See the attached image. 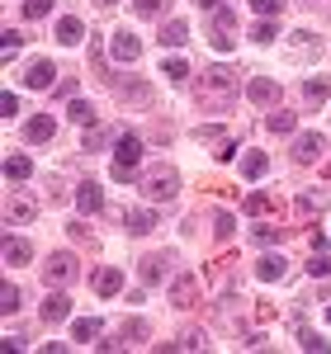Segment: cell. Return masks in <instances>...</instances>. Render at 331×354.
Returning a JSON list of instances; mask_svg holds the SVG:
<instances>
[{
  "instance_id": "6da1fadb",
  "label": "cell",
  "mask_w": 331,
  "mask_h": 354,
  "mask_svg": "<svg viewBox=\"0 0 331 354\" xmlns=\"http://www.w3.org/2000/svg\"><path fill=\"white\" fill-rule=\"evenodd\" d=\"M237 90H242V81H237L227 66H208V71H204V81H199V104L227 109V104L237 100Z\"/></svg>"
},
{
  "instance_id": "7a4b0ae2",
  "label": "cell",
  "mask_w": 331,
  "mask_h": 354,
  "mask_svg": "<svg viewBox=\"0 0 331 354\" xmlns=\"http://www.w3.org/2000/svg\"><path fill=\"white\" fill-rule=\"evenodd\" d=\"M138 161H142V137L138 133H118L114 137V180L118 185H128L133 175H138Z\"/></svg>"
},
{
  "instance_id": "3957f363",
  "label": "cell",
  "mask_w": 331,
  "mask_h": 354,
  "mask_svg": "<svg viewBox=\"0 0 331 354\" xmlns=\"http://www.w3.org/2000/svg\"><path fill=\"white\" fill-rule=\"evenodd\" d=\"M142 194H147L152 203H161V198H175V194H180V175H175V170H152V175L142 180Z\"/></svg>"
},
{
  "instance_id": "277c9868",
  "label": "cell",
  "mask_w": 331,
  "mask_h": 354,
  "mask_svg": "<svg viewBox=\"0 0 331 354\" xmlns=\"http://www.w3.org/2000/svg\"><path fill=\"white\" fill-rule=\"evenodd\" d=\"M166 298L175 302V307H194V302H199V279H194L190 270H180L170 279V293H166Z\"/></svg>"
},
{
  "instance_id": "5b68a950",
  "label": "cell",
  "mask_w": 331,
  "mask_h": 354,
  "mask_svg": "<svg viewBox=\"0 0 331 354\" xmlns=\"http://www.w3.org/2000/svg\"><path fill=\"white\" fill-rule=\"evenodd\" d=\"M322 151H327V137H322V133H298V137H294V161H298V165H312Z\"/></svg>"
},
{
  "instance_id": "8992f818",
  "label": "cell",
  "mask_w": 331,
  "mask_h": 354,
  "mask_svg": "<svg viewBox=\"0 0 331 354\" xmlns=\"http://www.w3.org/2000/svg\"><path fill=\"white\" fill-rule=\"evenodd\" d=\"M43 274H48V283H66V279H76V255H71V250H57V255H48Z\"/></svg>"
},
{
  "instance_id": "52a82bcc",
  "label": "cell",
  "mask_w": 331,
  "mask_h": 354,
  "mask_svg": "<svg viewBox=\"0 0 331 354\" xmlns=\"http://www.w3.org/2000/svg\"><path fill=\"white\" fill-rule=\"evenodd\" d=\"M194 137H199V147H218V161H232V156H237V142H227V133L213 128V123H204Z\"/></svg>"
},
{
  "instance_id": "ba28073f",
  "label": "cell",
  "mask_w": 331,
  "mask_h": 354,
  "mask_svg": "<svg viewBox=\"0 0 331 354\" xmlns=\"http://www.w3.org/2000/svg\"><path fill=\"white\" fill-rule=\"evenodd\" d=\"M138 53H142L138 33H128V28H118V33L109 38V57H114V62H138Z\"/></svg>"
},
{
  "instance_id": "9c48e42d",
  "label": "cell",
  "mask_w": 331,
  "mask_h": 354,
  "mask_svg": "<svg viewBox=\"0 0 331 354\" xmlns=\"http://www.w3.org/2000/svg\"><path fill=\"white\" fill-rule=\"evenodd\" d=\"M76 208H81L85 218H95V213H100V208H105V189H100V185H95V180H85L81 189H76Z\"/></svg>"
},
{
  "instance_id": "30bf717a",
  "label": "cell",
  "mask_w": 331,
  "mask_h": 354,
  "mask_svg": "<svg viewBox=\"0 0 331 354\" xmlns=\"http://www.w3.org/2000/svg\"><path fill=\"white\" fill-rule=\"evenodd\" d=\"M24 137L28 142H53L57 137V118L53 113H33V118L24 123Z\"/></svg>"
},
{
  "instance_id": "8fae6325",
  "label": "cell",
  "mask_w": 331,
  "mask_h": 354,
  "mask_svg": "<svg viewBox=\"0 0 331 354\" xmlns=\"http://www.w3.org/2000/svg\"><path fill=\"white\" fill-rule=\"evenodd\" d=\"M66 317H71V298H66V293H48V298H43V322L57 326V322H66Z\"/></svg>"
},
{
  "instance_id": "7c38bea8",
  "label": "cell",
  "mask_w": 331,
  "mask_h": 354,
  "mask_svg": "<svg viewBox=\"0 0 331 354\" xmlns=\"http://www.w3.org/2000/svg\"><path fill=\"white\" fill-rule=\"evenodd\" d=\"M33 198H24V194H10L5 198V222H33Z\"/></svg>"
},
{
  "instance_id": "4fadbf2b",
  "label": "cell",
  "mask_w": 331,
  "mask_h": 354,
  "mask_svg": "<svg viewBox=\"0 0 331 354\" xmlns=\"http://www.w3.org/2000/svg\"><path fill=\"white\" fill-rule=\"evenodd\" d=\"M284 270H289V260H284V255H260V260H256V279H260V283L284 279Z\"/></svg>"
},
{
  "instance_id": "5bb4252c",
  "label": "cell",
  "mask_w": 331,
  "mask_h": 354,
  "mask_svg": "<svg viewBox=\"0 0 331 354\" xmlns=\"http://www.w3.org/2000/svg\"><path fill=\"white\" fill-rule=\"evenodd\" d=\"M247 100H251V104H275V100H279V85L270 81V76H256V81L247 85Z\"/></svg>"
},
{
  "instance_id": "9a60e30c",
  "label": "cell",
  "mask_w": 331,
  "mask_h": 354,
  "mask_svg": "<svg viewBox=\"0 0 331 354\" xmlns=\"http://www.w3.org/2000/svg\"><path fill=\"white\" fill-rule=\"evenodd\" d=\"M166 270H170V255H147V260L138 265V274H142V283H147V288H152V283H161Z\"/></svg>"
},
{
  "instance_id": "2e32d148",
  "label": "cell",
  "mask_w": 331,
  "mask_h": 354,
  "mask_svg": "<svg viewBox=\"0 0 331 354\" xmlns=\"http://www.w3.org/2000/svg\"><path fill=\"white\" fill-rule=\"evenodd\" d=\"M118 288H123V270H114V265L95 270V293H100V298H114Z\"/></svg>"
},
{
  "instance_id": "e0dca14e",
  "label": "cell",
  "mask_w": 331,
  "mask_h": 354,
  "mask_svg": "<svg viewBox=\"0 0 331 354\" xmlns=\"http://www.w3.org/2000/svg\"><path fill=\"white\" fill-rule=\"evenodd\" d=\"M123 227H128L133 236H147V232L156 227V213H152V208H133V213L123 218Z\"/></svg>"
},
{
  "instance_id": "ac0fdd59",
  "label": "cell",
  "mask_w": 331,
  "mask_h": 354,
  "mask_svg": "<svg viewBox=\"0 0 331 354\" xmlns=\"http://www.w3.org/2000/svg\"><path fill=\"white\" fill-rule=\"evenodd\" d=\"M118 95H123V104H138V109H147V104H152V85H147V81H128Z\"/></svg>"
},
{
  "instance_id": "d6986e66",
  "label": "cell",
  "mask_w": 331,
  "mask_h": 354,
  "mask_svg": "<svg viewBox=\"0 0 331 354\" xmlns=\"http://www.w3.org/2000/svg\"><path fill=\"white\" fill-rule=\"evenodd\" d=\"M265 170H270V156H265V151H247V156H242V175H247V180H265Z\"/></svg>"
},
{
  "instance_id": "ffe728a7",
  "label": "cell",
  "mask_w": 331,
  "mask_h": 354,
  "mask_svg": "<svg viewBox=\"0 0 331 354\" xmlns=\"http://www.w3.org/2000/svg\"><path fill=\"white\" fill-rule=\"evenodd\" d=\"M81 38H85L81 19H71V15H66V19H57V43H66V48H76Z\"/></svg>"
},
{
  "instance_id": "44dd1931",
  "label": "cell",
  "mask_w": 331,
  "mask_h": 354,
  "mask_svg": "<svg viewBox=\"0 0 331 354\" xmlns=\"http://www.w3.org/2000/svg\"><path fill=\"white\" fill-rule=\"evenodd\" d=\"M180 43H190V24L185 19H170L161 28V48H180Z\"/></svg>"
},
{
  "instance_id": "7402d4cb",
  "label": "cell",
  "mask_w": 331,
  "mask_h": 354,
  "mask_svg": "<svg viewBox=\"0 0 331 354\" xmlns=\"http://www.w3.org/2000/svg\"><path fill=\"white\" fill-rule=\"evenodd\" d=\"M53 76H57L53 62H33V66H28V85H33V90H48V85H53Z\"/></svg>"
},
{
  "instance_id": "603a6c76",
  "label": "cell",
  "mask_w": 331,
  "mask_h": 354,
  "mask_svg": "<svg viewBox=\"0 0 331 354\" xmlns=\"http://www.w3.org/2000/svg\"><path fill=\"white\" fill-rule=\"evenodd\" d=\"M33 175V161L28 156H5V180L15 185V180H28Z\"/></svg>"
},
{
  "instance_id": "cb8c5ba5",
  "label": "cell",
  "mask_w": 331,
  "mask_h": 354,
  "mask_svg": "<svg viewBox=\"0 0 331 354\" xmlns=\"http://www.w3.org/2000/svg\"><path fill=\"white\" fill-rule=\"evenodd\" d=\"M322 203H327V189H307V194H298V218H312Z\"/></svg>"
},
{
  "instance_id": "d4e9b609",
  "label": "cell",
  "mask_w": 331,
  "mask_h": 354,
  "mask_svg": "<svg viewBox=\"0 0 331 354\" xmlns=\"http://www.w3.org/2000/svg\"><path fill=\"white\" fill-rule=\"evenodd\" d=\"M28 255H33L28 241H15V236L5 241V265H28Z\"/></svg>"
},
{
  "instance_id": "484cf974",
  "label": "cell",
  "mask_w": 331,
  "mask_h": 354,
  "mask_svg": "<svg viewBox=\"0 0 331 354\" xmlns=\"http://www.w3.org/2000/svg\"><path fill=\"white\" fill-rule=\"evenodd\" d=\"M71 335H76V340H81V345H90V340H95V335H100V317H81V322H76V326H71Z\"/></svg>"
},
{
  "instance_id": "4316f807",
  "label": "cell",
  "mask_w": 331,
  "mask_h": 354,
  "mask_svg": "<svg viewBox=\"0 0 331 354\" xmlns=\"http://www.w3.org/2000/svg\"><path fill=\"white\" fill-rule=\"evenodd\" d=\"M147 335H152V326H147L142 317H133V322H123V340H128V345H138V340H147Z\"/></svg>"
},
{
  "instance_id": "83f0119b",
  "label": "cell",
  "mask_w": 331,
  "mask_h": 354,
  "mask_svg": "<svg viewBox=\"0 0 331 354\" xmlns=\"http://www.w3.org/2000/svg\"><path fill=\"white\" fill-rule=\"evenodd\" d=\"M251 236H256L260 245H275V241H284V227H275V222H260V227H256Z\"/></svg>"
},
{
  "instance_id": "f1b7e54d",
  "label": "cell",
  "mask_w": 331,
  "mask_h": 354,
  "mask_svg": "<svg viewBox=\"0 0 331 354\" xmlns=\"http://www.w3.org/2000/svg\"><path fill=\"white\" fill-rule=\"evenodd\" d=\"M161 76L166 81H185V76H190V62H185V57H170V62L161 66Z\"/></svg>"
},
{
  "instance_id": "f546056e",
  "label": "cell",
  "mask_w": 331,
  "mask_h": 354,
  "mask_svg": "<svg viewBox=\"0 0 331 354\" xmlns=\"http://www.w3.org/2000/svg\"><path fill=\"white\" fill-rule=\"evenodd\" d=\"M303 95H307V100H312V104H322V100H327V95H331V81H327V76H322V81L312 76V81L303 85Z\"/></svg>"
},
{
  "instance_id": "4dcf8cb0",
  "label": "cell",
  "mask_w": 331,
  "mask_h": 354,
  "mask_svg": "<svg viewBox=\"0 0 331 354\" xmlns=\"http://www.w3.org/2000/svg\"><path fill=\"white\" fill-rule=\"evenodd\" d=\"M0 312H5V317H15V312H19V288H15V283H5V288H0Z\"/></svg>"
},
{
  "instance_id": "1f68e13d",
  "label": "cell",
  "mask_w": 331,
  "mask_h": 354,
  "mask_svg": "<svg viewBox=\"0 0 331 354\" xmlns=\"http://www.w3.org/2000/svg\"><path fill=\"white\" fill-rule=\"evenodd\" d=\"M265 128H270V133H294V113L275 109V113H270V118H265Z\"/></svg>"
},
{
  "instance_id": "d6a6232c",
  "label": "cell",
  "mask_w": 331,
  "mask_h": 354,
  "mask_svg": "<svg viewBox=\"0 0 331 354\" xmlns=\"http://www.w3.org/2000/svg\"><path fill=\"white\" fill-rule=\"evenodd\" d=\"M232 232H237V222H232V213H213V236H218V241H227Z\"/></svg>"
},
{
  "instance_id": "836d02e7",
  "label": "cell",
  "mask_w": 331,
  "mask_h": 354,
  "mask_svg": "<svg viewBox=\"0 0 331 354\" xmlns=\"http://www.w3.org/2000/svg\"><path fill=\"white\" fill-rule=\"evenodd\" d=\"M66 113H71V118H76V123H85V128H90V123H95V109H90V104H85V100H71V104H66Z\"/></svg>"
},
{
  "instance_id": "e575fe53",
  "label": "cell",
  "mask_w": 331,
  "mask_h": 354,
  "mask_svg": "<svg viewBox=\"0 0 331 354\" xmlns=\"http://www.w3.org/2000/svg\"><path fill=\"white\" fill-rule=\"evenodd\" d=\"M251 10H256L260 19H275L279 10H284V0H251Z\"/></svg>"
},
{
  "instance_id": "d590c367",
  "label": "cell",
  "mask_w": 331,
  "mask_h": 354,
  "mask_svg": "<svg viewBox=\"0 0 331 354\" xmlns=\"http://www.w3.org/2000/svg\"><path fill=\"white\" fill-rule=\"evenodd\" d=\"M232 24H237L232 10H213V33H232Z\"/></svg>"
},
{
  "instance_id": "8d00e7d4",
  "label": "cell",
  "mask_w": 331,
  "mask_h": 354,
  "mask_svg": "<svg viewBox=\"0 0 331 354\" xmlns=\"http://www.w3.org/2000/svg\"><path fill=\"white\" fill-rule=\"evenodd\" d=\"M270 203H275L270 194H251V198L242 203V208H247V213H270Z\"/></svg>"
},
{
  "instance_id": "74e56055",
  "label": "cell",
  "mask_w": 331,
  "mask_h": 354,
  "mask_svg": "<svg viewBox=\"0 0 331 354\" xmlns=\"http://www.w3.org/2000/svg\"><path fill=\"white\" fill-rule=\"evenodd\" d=\"M307 274H312V279H317V274L327 279V274H331V255H317V250H312V265H307Z\"/></svg>"
},
{
  "instance_id": "f35d334b",
  "label": "cell",
  "mask_w": 331,
  "mask_h": 354,
  "mask_svg": "<svg viewBox=\"0 0 331 354\" xmlns=\"http://www.w3.org/2000/svg\"><path fill=\"white\" fill-rule=\"evenodd\" d=\"M0 38H5V43H0V53H5V62H10V57L19 53V33H15V28H5Z\"/></svg>"
},
{
  "instance_id": "ab89813d",
  "label": "cell",
  "mask_w": 331,
  "mask_h": 354,
  "mask_svg": "<svg viewBox=\"0 0 331 354\" xmlns=\"http://www.w3.org/2000/svg\"><path fill=\"white\" fill-rule=\"evenodd\" d=\"M48 10H53V0H24V15H28V19H43Z\"/></svg>"
},
{
  "instance_id": "60d3db41",
  "label": "cell",
  "mask_w": 331,
  "mask_h": 354,
  "mask_svg": "<svg viewBox=\"0 0 331 354\" xmlns=\"http://www.w3.org/2000/svg\"><path fill=\"white\" fill-rule=\"evenodd\" d=\"M298 345H303V350H327V340H322V335H312V330H298Z\"/></svg>"
},
{
  "instance_id": "b9f144b4",
  "label": "cell",
  "mask_w": 331,
  "mask_h": 354,
  "mask_svg": "<svg viewBox=\"0 0 331 354\" xmlns=\"http://www.w3.org/2000/svg\"><path fill=\"white\" fill-rule=\"evenodd\" d=\"M251 38H256V43H270V38H275V24H270V19H260V24L251 28Z\"/></svg>"
},
{
  "instance_id": "7bdbcfd3",
  "label": "cell",
  "mask_w": 331,
  "mask_h": 354,
  "mask_svg": "<svg viewBox=\"0 0 331 354\" xmlns=\"http://www.w3.org/2000/svg\"><path fill=\"white\" fill-rule=\"evenodd\" d=\"M175 345H180V350H199V345H204V335H199V330H185Z\"/></svg>"
},
{
  "instance_id": "ee69618b",
  "label": "cell",
  "mask_w": 331,
  "mask_h": 354,
  "mask_svg": "<svg viewBox=\"0 0 331 354\" xmlns=\"http://www.w3.org/2000/svg\"><path fill=\"white\" fill-rule=\"evenodd\" d=\"M0 109H5V118H15V113H19V100L5 90V95H0Z\"/></svg>"
},
{
  "instance_id": "f6af8a7d",
  "label": "cell",
  "mask_w": 331,
  "mask_h": 354,
  "mask_svg": "<svg viewBox=\"0 0 331 354\" xmlns=\"http://www.w3.org/2000/svg\"><path fill=\"white\" fill-rule=\"evenodd\" d=\"M138 15H161V0H133Z\"/></svg>"
},
{
  "instance_id": "bcb514c9",
  "label": "cell",
  "mask_w": 331,
  "mask_h": 354,
  "mask_svg": "<svg viewBox=\"0 0 331 354\" xmlns=\"http://www.w3.org/2000/svg\"><path fill=\"white\" fill-rule=\"evenodd\" d=\"M213 48H218V53H232V48H237V38H232V33H213Z\"/></svg>"
},
{
  "instance_id": "7dc6e473",
  "label": "cell",
  "mask_w": 331,
  "mask_h": 354,
  "mask_svg": "<svg viewBox=\"0 0 331 354\" xmlns=\"http://www.w3.org/2000/svg\"><path fill=\"white\" fill-rule=\"evenodd\" d=\"M199 5H204V10H213V5H218V0H199Z\"/></svg>"
},
{
  "instance_id": "c3c4849f",
  "label": "cell",
  "mask_w": 331,
  "mask_h": 354,
  "mask_svg": "<svg viewBox=\"0 0 331 354\" xmlns=\"http://www.w3.org/2000/svg\"><path fill=\"white\" fill-rule=\"evenodd\" d=\"M100 5H118V0H100Z\"/></svg>"
},
{
  "instance_id": "681fc988",
  "label": "cell",
  "mask_w": 331,
  "mask_h": 354,
  "mask_svg": "<svg viewBox=\"0 0 331 354\" xmlns=\"http://www.w3.org/2000/svg\"><path fill=\"white\" fill-rule=\"evenodd\" d=\"M327 322H331V307H327Z\"/></svg>"
}]
</instances>
